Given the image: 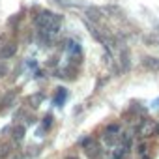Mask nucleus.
<instances>
[{"instance_id":"423d86ee","label":"nucleus","mask_w":159,"mask_h":159,"mask_svg":"<svg viewBox=\"0 0 159 159\" xmlns=\"http://www.w3.org/2000/svg\"><path fill=\"white\" fill-rule=\"evenodd\" d=\"M142 64H144L148 69H152V71H159V58H153V56H146V58L142 60Z\"/></svg>"},{"instance_id":"2eb2a0df","label":"nucleus","mask_w":159,"mask_h":159,"mask_svg":"<svg viewBox=\"0 0 159 159\" xmlns=\"http://www.w3.org/2000/svg\"><path fill=\"white\" fill-rule=\"evenodd\" d=\"M4 75H8V66L4 62H0V77H4Z\"/></svg>"},{"instance_id":"39448f33","label":"nucleus","mask_w":159,"mask_h":159,"mask_svg":"<svg viewBox=\"0 0 159 159\" xmlns=\"http://www.w3.org/2000/svg\"><path fill=\"white\" fill-rule=\"evenodd\" d=\"M66 98H67V90H66V88H56V96H54L52 103H54L56 107H60V105L66 101Z\"/></svg>"},{"instance_id":"4468645a","label":"nucleus","mask_w":159,"mask_h":159,"mask_svg":"<svg viewBox=\"0 0 159 159\" xmlns=\"http://www.w3.org/2000/svg\"><path fill=\"white\" fill-rule=\"evenodd\" d=\"M146 150H148V146H146V142H140V144H139V148H137V152H139V155H144V153H146Z\"/></svg>"},{"instance_id":"0eeeda50","label":"nucleus","mask_w":159,"mask_h":159,"mask_svg":"<svg viewBox=\"0 0 159 159\" xmlns=\"http://www.w3.org/2000/svg\"><path fill=\"white\" fill-rule=\"evenodd\" d=\"M120 58H122V71H129V67H131V64H129V51L125 47L122 49Z\"/></svg>"},{"instance_id":"6e6552de","label":"nucleus","mask_w":159,"mask_h":159,"mask_svg":"<svg viewBox=\"0 0 159 159\" xmlns=\"http://www.w3.org/2000/svg\"><path fill=\"white\" fill-rule=\"evenodd\" d=\"M25 139V125H15L13 127V140L21 142Z\"/></svg>"},{"instance_id":"f03ea898","label":"nucleus","mask_w":159,"mask_h":159,"mask_svg":"<svg viewBox=\"0 0 159 159\" xmlns=\"http://www.w3.org/2000/svg\"><path fill=\"white\" fill-rule=\"evenodd\" d=\"M137 133H139V137L148 139V137H152V135H159V125H157L153 120H144V122L139 125Z\"/></svg>"},{"instance_id":"f8f14e48","label":"nucleus","mask_w":159,"mask_h":159,"mask_svg":"<svg viewBox=\"0 0 159 159\" xmlns=\"http://www.w3.org/2000/svg\"><path fill=\"white\" fill-rule=\"evenodd\" d=\"M67 49H69V52H73V54H79V52H81V47H79L77 43H67Z\"/></svg>"},{"instance_id":"f3484780","label":"nucleus","mask_w":159,"mask_h":159,"mask_svg":"<svg viewBox=\"0 0 159 159\" xmlns=\"http://www.w3.org/2000/svg\"><path fill=\"white\" fill-rule=\"evenodd\" d=\"M10 148H11L10 144H4L2 148H0V152H2V155H8V153H10Z\"/></svg>"},{"instance_id":"9b49d317","label":"nucleus","mask_w":159,"mask_h":159,"mask_svg":"<svg viewBox=\"0 0 159 159\" xmlns=\"http://www.w3.org/2000/svg\"><path fill=\"white\" fill-rule=\"evenodd\" d=\"M86 13H88L94 21H99V15H98V13H99V10H96V8H88V10H86Z\"/></svg>"},{"instance_id":"412c9836","label":"nucleus","mask_w":159,"mask_h":159,"mask_svg":"<svg viewBox=\"0 0 159 159\" xmlns=\"http://www.w3.org/2000/svg\"><path fill=\"white\" fill-rule=\"evenodd\" d=\"M56 2H62V0H56Z\"/></svg>"},{"instance_id":"aec40b11","label":"nucleus","mask_w":159,"mask_h":159,"mask_svg":"<svg viewBox=\"0 0 159 159\" xmlns=\"http://www.w3.org/2000/svg\"><path fill=\"white\" fill-rule=\"evenodd\" d=\"M66 159H77V157H75V155H69V157H66Z\"/></svg>"},{"instance_id":"dca6fc26","label":"nucleus","mask_w":159,"mask_h":159,"mask_svg":"<svg viewBox=\"0 0 159 159\" xmlns=\"http://www.w3.org/2000/svg\"><path fill=\"white\" fill-rule=\"evenodd\" d=\"M38 150H39L38 146H30V148H28V152H26V155H38V153H39Z\"/></svg>"},{"instance_id":"a211bd4d","label":"nucleus","mask_w":159,"mask_h":159,"mask_svg":"<svg viewBox=\"0 0 159 159\" xmlns=\"http://www.w3.org/2000/svg\"><path fill=\"white\" fill-rule=\"evenodd\" d=\"M152 107H153V109H157V107H159V99H155V101L152 103Z\"/></svg>"},{"instance_id":"9d476101","label":"nucleus","mask_w":159,"mask_h":159,"mask_svg":"<svg viewBox=\"0 0 159 159\" xmlns=\"http://www.w3.org/2000/svg\"><path fill=\"white\" fill-rule=\"evenodd\" d=\"M13 99H15V92H10V94H6V96H4V99H2V109L10 107V105L13 103Z\"/></svg>"},{"instance_id":"6ab92c4d","label":"nucleus","mask_w":159,"mask_h":159,"mask_svg":"<svg viewBox=\"0 0 159 159\" xmlns=\"http://www.w3.org/2000/svg\"><path fill=\"white\" fill-rule=\"evenodd\" d=\"M140 159H150V155H146V153H144V155H140Z\"/></svg>"},{"instance_id":"f257e3e1","label":"nucleus","mask_w":159,"mask_h":159,"mask_svg":"<svg viewBox=\"0 0 159 159\" xmlns=\"http://www.w3.org/2000/svg\"><path fill=\"white\" fill-rule=\"evenodd\" d=\"M36 26L41 30V32H49V34H56L58 28H60V23H62V17L54 11H39L34 19Z\"/></svg>"},{"instance_id":"4be33fe9","label":"nucleus","mask_w":159,"mask_h":159,"mask_svg":"<svg viewBox=\"0 0 159 159\" xmlns=\"http://www.w3.org/2000/svg\"><path fill=\"white\" fill-rule=\"evenodd\" d=\"M2 159H4V157H2Z\"/></svg>"},{"instance_id":"20e7f679","label":"nucleus","mask_w":159,"mask_h":159,"mask_svg":"<svg viewBox=\"0 0 159 159\" xmlns=\"http://www.w3.org/2000/svg\"><path fill=\"white\" fill-rule=\"evenodd\" d=\"M17 52V43H6L0 47V60H8Z\"/></svg>"},{"instance_id":"7ed1b4c3","label":"nucleus","mask_w":159,"mask_h":159,"mask_svg":"<svg viewBox=\"0 0 159 159\" xmlns=\"http://www.w3.org/2000/svg\"><path fill=\"white\" fill-rule=\"evenodd\" d=\"M83 146H84V152H86V155H88L90 159H96V157L99 155V144H98L92 137L84 139V140H83Z\"/></svg>"},{"instance_id":"ddd939ff","label":"nucleus","mask_w":159,"mask_h":159,"mask_svg":"<svg viewBox=\"0 0 159 159\" xmlns=\"http://www.w3.org/2000/svg\"><path fill=\"white\" fill-rule=\"evenodd\" d=\"M51 125H52V114H47V116L43 118V127H45V129H49Z\"/></svg>"},{"instance_id":"1a4fd4ad","label":"nucleus","mask_w":159,"mask_h":159,"mask_svg":"<svg viewBox=\"0 0 159 159\" xmlns=\"http://www.w3.org/2000/svg\"><path fill=\"white\" fill-rule=\"evenodd\" d=\"M43 99H45V94H34V96H30V103H32V107H39L41 103H43Z\"/></svg>"}]
</instances>
